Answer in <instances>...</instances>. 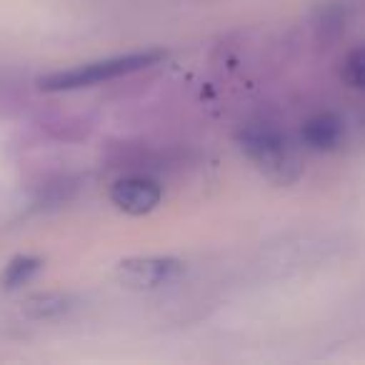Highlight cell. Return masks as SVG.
Returning a JSON list of instances; mask_svg holds the SVG:
<instances>
[{
	"mask_svg": "<svg viewBox=\"0 0 365 365\" xmlns=\"http://www.w3.org/2000/svg\"><path fill=\"white\" fill-rule=\"evenodd\" d=\"M300 138L310 150L330 153L343 143L345 125L335 113H315L300 128Z\"/></svg>",
	"mask_w": 365,
	"mask_h": 365,
	"instance_id": "8992f818",
	"label": "cell"
},
{
	"mask_svg": "<svg viewBox=\"0 0 365 365\" xmlns=\"http://www.w3.org/2000/svg\"><path fill=\"white\" fill-rule=\"evenodd\" d=\"M41 270H43V258H38V255H16V258L8 260V265L0 273V290H6V293L21 290L23 285L36 280V275Z\"/></svg>",
	"mask_w": 365,
	"mask_h": 365,
	"instance_id": "ba28073f",
	"label": "cell"
},
{
	"mask_svg": "<svg viewBox=\"0 0 365 365\" xmlns=\"http://www.w3.org/2000/svg\"><path fill=\"white\" fill-rule=\"evenodd\" d=\"M185 273V263L175 255H130L115 265L123 285L138 290H155L175 283Z\"/></svg>",
	"mask_w": 365,
	"mask_h": 365,
	"instance_id": "3957f363",
	"label": "cell"
},
{
	"mask_svg": "<svg viewBox=\"0 0 365 365\" xmlns=\"http://www.w3.org/2000/svg\"><path fill=\"white\" fill-rule=\"evenodd\" d=\"M238 145L250 163L275 185H293L303 175L298 153L288 135L273 123H248L238 133Z\"/></svg>",
	"mask_w": 365,
	"mask_h": 365,
	"instance_id": "6da1fadb",
	"label": "cell"
},
{
	"mask_svg": "<svg viewBox=\"0 0 365 365\" xmlns=\"http://www.w3.org/2000/svg\"><path fill=\"white\" fill-rule=\"evenodd\" d=\"M340 78L348 83L350 88H358V91H365V46L355 48V51L348 53V58L343 61V71H340Z\"/></svg>",
	"mask_w": 365,
	"mask_h": 365,
	"instance_id": "9c48e42d",
	"label": "cell"
},
{
	"mask_svg": "<svg viewBox=\"0 0 365 365\" xmlns=\"http://www.w3.org/2000/svg\"><path fill=\"white\" fill-rule=\"evenodd\" d=\"M163 185L150 175H123L110 185V203L125 215H148L160 205Z\"/></svg>",
	"mask_w": 365,
	"mask_h": 365,
	"instance_id": "277c9868",
	"label": "cell"
},
{
	"mask_svg": "<svg viewBox=\"0 0 365 365\" xmlns=\"http://www.w3.org/2000/svg\"><path fill=\"white\" fill-rule=\"evenodd\" d=\"M78 308V295L68 293V290H38L23 298L21 313L26 318L36 320V323H51V320H61L71 315Z\"/></svg>",
	"mask_w": 365,
	"mask_h": 365,
	"instance_id": "5b68a950",
	"label": "cell"
},
{
	"mask_svg": "<svg viewBox=\"0 0 365 365\" xmlns=\"http://www.w3.org/2000/svg\"><path fill=\"white\" fill-rule=\"evenodd\" d=\"M348 26V8L340 0H330L315 13V41L320 48H333L345 36Z\"/></svg>",
	"mask_w": 365,
	"mask_h": 365,
	"instance_id": "52a82bcc",
	"label": "cell"
},
{
	"mask_svg": "<svg viewBox=\"0 0 365 365\" xmlns=\"http://www.w3.org/2000/svg\"><path fill=\"white\" fill-rule=\"evenodd\" d=\"M163 58H165L163 51H140V53H125V56L103 58V61L83 63V66L76 68L48 73V76L38 78V86L46 93L83 91V88H93L98 83H108V81H115V78L130 76V73L145 71L150 66H158Z\"/></svg>",
	"mask_w": 365,
	"mask_h": 365,
	"instance_id": "7a4b0ae2",
	"label": "cell"
}]
</instances>
